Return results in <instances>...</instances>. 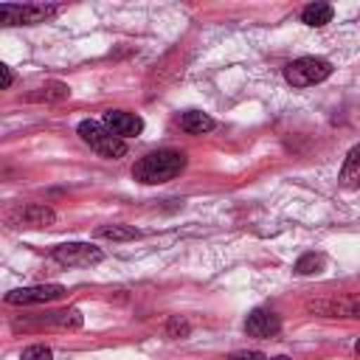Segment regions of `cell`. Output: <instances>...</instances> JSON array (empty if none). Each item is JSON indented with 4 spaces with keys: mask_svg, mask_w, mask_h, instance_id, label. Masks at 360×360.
Here are the masks:
<instances>
[{
    "mask_svg": "<svg viewBox=\"0 0 360 360\" xmlns=\"http://www.w3.org/2000/svg\"><path fill=\"white\" fill-rule=\"evenodd\" d=\"M188 158L186 152H177V149H158V152H149L143 158L135 160L132 166V177L143 186H158V183H169L174 180L183 169H186Z\"/></svg>",
    "mask_w": 360,
    "mask_h": 360,
    "instance_id": "1",
    "label": "cell"
},
{
    "mask_svg": "<svg viewBox=\"0 0 360 360\" xmlns=\"http://www.w3.org/2000/svg\"><path fill=\"white\" fill-rule=\"evenodd\" d=\"M76 132H79V138L93 149V152H98L101 158H110V160H118V158H124L127 155V141L124 138H118V135H112L101 121H82L79 127H76Z\"/></svg>",
    "mask_w": 360,
    "mask_h": 360,
    "instance_id": "2",
    "label": "cell"
},
{
    "mask_svg": "<svg viewBox=\"0 0 360 360\" xmlns=\"http://www.w3.org/2000/svg\"><path fill=\"white\" fill-rule=\"evenodd\" d=\"M332 76V65L321 56H301L284 68V79L292 87H312Z\"/></svg>",
    "mask_w": 360,
    "mask_h": 360,
    "instance_id": "3",
    "label": "cell"
},
{
    "mask_svg": "<svg viewBox=\"0 0 360 360\" xmlns=\"http://www.w3.org/2000/svg\"><path fill=\"white\" fill-rule=\"evenodd\" d=\"M51 259L65 267H90V264H98L104 259V253L87 242H68V245H56L51 250Z\"/></svg>",
    "mask_w": 360,
    "mask_h": 360,
    "instance_id": "4",
    "label": "cell"
},
{
    "mask_svg": "<svg viewBox=\"0 0 360 360\" xmlns=\"http://www.w3.org/2000/svg\"><path fill=\"white\" fill-rule=\"evenodd\" d=\"M53 219H56L53 208L42 205V202H25L6 214V222L11 228H48V225H53Z\"/></svg>",
    "mask_w": 360,
    "mask_h": 360,
    "instance_id": "5",
    "label": "cell"
},
{
    "mask_svg": "<svg viewBox=\"0 0 360 360\" xmlns=\"http://www.w3.org/2000/svg\"><path fill=\"white\" fill-rule=\"evenodd\" d=\"M56 14H59V6H45V3H25V6L3 3L0 6L3 22H25V25H34V22H45V20L56 17Z\"/></svg>",
    "mask_w": 360,
    "mask_h": 360,
    "instance_id": "6",
    "label": "cell"
},
{
    "mask_svg": "<svg viewBox=\"0 0 360 360\" xmlns=\"http://www.w3.org/2000/svg\"><path fill=\"white\" fill-rule=\"evenodd\" d=\"M65 295L62 284H34V287H20V290H8L6 292V304L11 307H25V304H48Z\"/></svg>",
    "mask_w": 360,
    "mask_h": 360,
    "instance_id": "7",
    "label": "cell"
},
{
    "mask_svg": "<svg viewBox=\"0 0 360 360\" xmlns=\"http://www.w3.org/2000/svg\"><path fill=\"white\" fill-rule=\"evenodd\" d=\"M101 124H104L112 135H118V138H135V135H141V129H143L141 115L127 112V110H107V112L101 115Z\"/></svg>",
    "mask_w": 360,
    "mask_h": 360,
    "instance_id": "8",
    "label": "cell"
},
{
    "mask_svg": "<svg viewBox=\"0 0 360 360\" xmlns=\"http://www.w3.org/2000/svg\"><path fill=\"white\" fill-rule=\"evenodd\" d=\"M281 329V318L273 309H253L245 318V332L250 338H273Z\"/></svg>",
    "mask_w": 360,
    "mask_h": 360,
    "instance_id": "9",
    "label": "cell"
},
{
    "mask_svg": "<svg viewBox=\"0 0 360 360\" xmlns=\"http://www.w3.org/2000/svg\"><path fill=\"white\" fill-rule=\"evenodd\" d=\"M31 323H37V326H56V329H79L82 326V312L76 307H68V309H59V312L34 315Z\"/></svg>",
    "mask_w": 360,
    "mask_h": 360,
    "instance_id": "10",
    "label": "cell"
},
{
    "mask_svg": "<svg viewBox=\"0 0 360 360\" xmlns=\"http://www.w3.org/2000/svg\"><path fill=\"white\" fill-rule=\"evenodd\" d=\"M309 309L326 312L332 318H360V292L346 295L340 301H326V304H309Z\"/></svg>",
    "mask_w": 360,
    "mask_h": 360,
    "instance_id": "11",
    "label": "cell"
},
{
    "mask_svg": "<svg viewBox=\"0 0 360 360\" xmlns=\"http://www.w3.org/2000/svg\"><path fill=\"white\" fill-rule=\"evenodd\" d=\"M180 129L188 135H202V132L214 129V118L202 110H186V112H180Z\"/></svg>",
    "mask_w": 360,
    "mask_h": 360,
    "instance_id": "12",
    "label": "cell"
},
{
    "mask_svg": "<svg viewBox=\"0 0 360 360\" xmlns=\"http://www.w3.org/2000/svg\"><path fill=\"white\" fill-rule=\"evenodd\" d=\"M332 17H335V8L329 3H309L301 8V22L309 28H321V25L332 22Z\"/></svg>",
    "mask_w": 360,
    "mask_h": 360,
    "instance_id": "13",
    "label": "cell"
},
{
    "mask_svg": "<svg viewBox=\"0 0 360 360\" xmlns=\"http://www.w3.org/2000/svg\"><path fill=\"white\" fill-rule=\"evenodd\" d=\"M340 183L346 188H360V143L349 149V155L340 166Z\"/></svg>",
    "mask_w": 360,
    "mask_h": 360,
    "instance_id": "14",
    "label": "cell"
},
{
    "mask_svg": "<svg viewBox=\"0 0 360 360\" xmlns=\"http://www.w3.org/2000/svg\"><path fill=\"white\" fill-rule=\"evenodd\" d=\"M68 96H70V87H68L65 82H48V84H42V87L31 90L25 98H28V101H62V98H68Z\"/></svg>",
    "mask_w": 360,
    "mask_h": 360,
    "instance_id": "15",
    "label": "cell"
},
{
    "mask_svg": "<svg viewBox=\"0 0 360 360\" xmlns=\"http://www.w3.org/2000/svg\"><path fill=\"white\" fill-rule=\"evenodd\" d=\"M96 236L98 239H112V242H129V239H138L141 231L132 228V225H101V228H96Z\"/></svg>",
    "mask_w": 360,
    "mask_h": 360,
    "instance_id": "16",
    "label": "cell"
},
{
    "mask_svg": "<svg viewBox=\"0 0 360 360\" xmlns=\"http://www.w3.org/2000/svg\"><path fill=\"white\" fill-rule=\"evenodd\" d=\"M321 267H323V256H321V253H304V256L295 262V273H301V276L318 273Z\"/></svg>",
    "mask_w": 360,
    "mask_h": 360,
    "instance_id": "17",
    "label": "cell"
},
{
    "mask_svg": "<svg viewBox=\"0 0 360 360\" xmlns=\"http://www.w3.org/2000/svg\"><path fill=\"white\" fill-rule=\"evenodd\" d=\"M51 357H53V352H51L45 343L25 346V349H22V354H20V360H51Z\"/></svg>",
    "mask_w": 360,
    "mask_h": 360,
    "instance_id": "18",
    "label": "cell"
},
{
    "mask_svg": "<svg viewBox=\"0 0 360 360\" xmlns=\"http://www.w3.org/2000/svg\"><path fill=\"white\" fill-rule=\"evenodd\" d=\"M166 335H169V338H186V335H188V323H186L183 318H169Z\"/></svg>",
    "mask_w": 360,
    "mask_h": 360,
    "instance_id": "19",
    "label": "cell"
},
{
    "mask_svg": "<svg viewBox=\"0 0 360 360\" xmlns=\"http://www.w3.org/2000/svg\"><path fill=\"white\" fill-rule=\"evenodd\" d=\"M264 354L262 352H233V354H228L225 360H262Z\"/></svg>",
    "mask_w": 360,
    "mask_h": 360,
    "instance_id": "20",
    "label": "cell"
},
{
    "mask_svg": "<svg viewBox=\"0 0 360 360\" xmlns=\"http://www.w3.org/2000/svg\"><path fill=\"white\" fill-rule=\"evenodd\" d=\"M0 76H3V90H8V87H11V82H14L11 68H8V65H0Z\"/></svg>",
    "mask_w": 360,
    "mask_h": 360,
    "instance_id": "21",
    "label": "cell"
},
{
    "mask_svg": "<svg viewBox=\"0 0 360 360\" xmlns=\"http://www.w3.org/2000/svg\"><path fill=\"white\" fill-rule=\"evenodd\" d=\"M354 354L360 357V338H357V343H354Z\"/></svg>",
    "mask_w": 360,
    "mask_h": 360,
    "instance_id": "22",
    "label": "cell"
},
{
    "mask_svg": "<svg viewBox=\"0 0 360 360\" xmlns=\"http://www.w3.org/2000/svg\"><path fill=\"white\" fill-rule=\"evenodd\" d=\"M262 360H290V357H267V354H264Z\"/></svg>",
    "mask_w": 360,
    "mask_h": 360,
    "instance_id": "23",
    "label": "cell"
}]
</instances>
